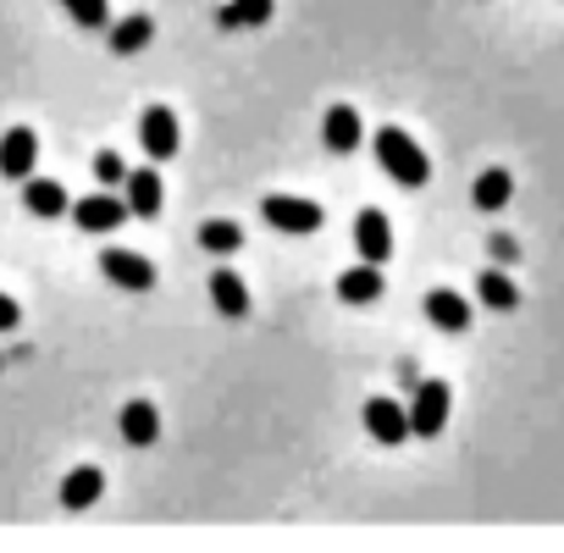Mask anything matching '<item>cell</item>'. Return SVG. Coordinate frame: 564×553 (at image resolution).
<instances>
[{
  "instance_id": "obj_1",
  "label": "cell",
  "mask_w": 564,
  "mask_h": 553,
  "mask_svg": "<svg viewBox=\"0 0 564 553\" xmlns=\"http://www.w3.org/2000/svg\"><path fill=\"white\" fill-rule=\"evenodd\" d=\"M377 161H382V172L399 183V188H426V177H432V161H426V150L404 133V128H382L377 139Z\"/></svg>"
},
{
  "instance_id": "obj_2",
  "label": "cell",
  "mask_w": 564,
  "mask_h": 553,
  "mask_svg": "<svg viewBox=\"0 0 564 553\" xmlns=\"http://www.w3.org/2000/svg\"><path fill=\"white\" fill-rule=\"evenodd\" d=\"M260 216H265L276 232H294V238H311V232H322V221H327V210H322L316 199H300V194H265V199H260Z\"/></svg>"
},
{
  "instance_id": "obj_3",
  "label": "cell",
  "mask_w": 564,
  "mask_h": 553,
  "mask_svg": "<svg viewBox=\"0 0 564 553\" xmlns=\"http://www.w3.org/2000/svg\"><path fill=\"white\" fill-rule=\"evenodd\" d=\"M448 404H454L448 382H415V404L404 410L410 415V437H437L448 426Z\"/></svg>"
},
{
  "instance_id": "obj_4",
  "label": "cell",
  "mask_w": 564,
  "mask_h": 553,
  "mask_svg": "<svg viewBox=\"0 0 564 553\" xmlns=\"http://www.w3.org/2000/svg\"><path fill=\"white\" fill-rule=\"evenodd\" d=\"M139 144H144L150 161H172V155H177L183 128H177L172 106H144V117H139Z\"/></svg>"
},
{
  "instance_id": "obj_5",
  "label": "cell",
  "mask_w": 564,
  "mask_h": 553,
  "mask_svg": "<svg viewBox=\"0 0 564 553\" xmlns=\"http://www.w3.org/2000/svg\"><path fill=\"white\" fill-rule=\"evenodd\" d=\"M100 271L111 276L117 289H128V294H150L155 289V265L144 254H133V249H106L100 254Z\"/></svg>"
},
{
  "instance_id": "obj_6",
  "label": "cell",
  "mask_w": 564,
  "mask_h": 553,
  "mask_svg": "<svg viewBox=\"0 0 564 553\" xmlns=\"http://www.w3.org/2000/svg\"><path fill=\"white\" fill-rule=\"evenodd\" d=\"M34 161H40V133L34 128H7V139H0V177H34Z\"/></svg>"
},
{
  "instance_id": "obj_7",
  "label": "cell",
  "mask_w": 564,
  "mask_h": 553,
  "mask_svg": "<svg viewBox=\"0 0 564 553\" xmlns=\"http://www.w3.org/2000/svg\"><path fill=\"white\" fill-rule=\"evenodd\" d=\"M67 210H73L78 232H111V227L128 221V199H117V194H84V199L67 205Z\"/></svg>"
},
{
  "instance_id": "obj_8",
  "label": "cell",
  "mask_w": 564,
  "mask_h": 553,
  "mask_svg": "<svg viewBox=\"0 0 564 553\" xmlns=\"http://www.w3.org/2000/svg\"><path fill=\"white\" fill-rule=\"evenodd\" d=\"M360 139H366V128H360V111H355L349 100H338V106L322 117V144H327L333 155H349V150H360Z\"/></svg>"
},
{
  "instance_id": "obj_9",
  "label": "cell",
  "mask_w": 564,
  "mask_h": 553,
  "mask_svg": "<svg viewBox=\"0 0 564 553\" xmlns=\"http://www.w3.org/2000/svg\"><path fill=\"white\" fill-rule=\"evenodd\" d=\"M366 432H371L382 448H399V443L410 437L404 404H393V399H366Z\"/></svg>"
},
{
  "instance_id": "obj_10",
  "label": "cell",
  "mask_w": 564,
  "mask_h": 553,
  "mask_svg": "<svg viewBox=\"0 0 564 553\" xmlns=\"http://www.w3.org/2000/svg\"><path fill=\"white\" fill-rule=\"evenodd\" d=\"M122 188H128V210H133V216H144V221H155V216H161V199H166V194H161V172H155V166L128 172V177H122Z\"/></svg>"
},
{
  "instance_id": "obj_11",
  "label": "cell",
  "mask_w": 564,
  "mask_h": 553,
  "mask_svg": "<svg viewBox=\"0 0 564 553\" xmlns=\"http://www.w3.org/2000/svg\"><path fill=\"white\" fill-rule=\"evenodd\" d=\"M355 243H360V254H366L371 265H382V260L393 254V227H388V216H382V210H360V216H355Z\"/></svg>"
},
{
  "instance_id": "obj_12",
  "label": "cell",
  "mask_w": 564,
  "mask_h": 553,
  "mask_svg": "<svg viewBox=\"0 0 564 553\" xmlns=\"http://www.w3.org/2000/svg\"><path fill=\"white\" fill-rule=\"evenodd\" d=\"M382 289H388V283H382V265H371V260H366V265H349V271L338 276V300H344V305H377Z\"/></svg>"
},
{
  "instance_id": "obj_13",
  "label": "cell",
  "mask_w": 564,
  "mask_h": 553,
  "mask_svg": "<svg viewBox=\"0 0 564 553\" xmlns=\"http://www.w3.org/2000/svg\"><path fill=\"white\" fill-rule=\"evenodd\" d=\"M210 305L227 316V322H243L249 316V289L238 271H210Z\"/></svg>"
},
{
  "instance_id": "obj_14",
  "label": "cell",
  "mask_w": 564,
  "mask_h": 553,
  "mask_svg": "<svg viewBox=\"0 0 564 553\" xmlns=\"http://www.w3.org/2000/svg\"><path fill=\"white\" fill-rule=\"evenodd\" d=\"M426 322L443 333H465L470 327V300H459L454 289H432L426 294Z\"/></svg>"
},
{
  "instance_id": "obj_15",
  "label": "cell",
  "mask_w": 564,
  "mask_h": 553,
  "mask_svg": "<svg viewBox=\"0 0 564 553\" xmlns=\"http://www.w3.org/2000/svg\"><path fill=\"white\" fill-rule=\"evenodd\" d=\"M155 40V18L150 12H128L122 23H111V56H139Z\"/></svg>"
},
{
  "instance_id": "obj_16",
  "label": "cell",
  "mask_w": 564,
  "mask_h": 553,
  "mask_svg": "<svg viewBox=\"0 0 564 553\" xmlns=\"http://www.w3.org/2000/svg\"><path fill=\"white\" fill-rule=\"evenodd\" d=\"M29 188H23V205L34 210V216H45V221H56V216H67V188L62 183H51V177H23Z\"/></svg>"
},
{
  "instance_id": "obj_17",
  "label": "cell",
  "mask_w": 564,
  "mask_h": 553,
  "mask_svg": "<svg viewBox=\"0 0 564 553\" xmlns=\"http://www.w3.org/2000/svg\"><path fill=\"white\" fill-rule=\"evenodd\" d=\"M122 437H128L133 448H150V443L161 437V410L144 404V399H133V404L122 410Z\"/></svg>"
},
{
  "instance_id": "obj_18",
  "label": "cell",
  "mask_w": 564,
  "mask_h": 553,
  "mask_svg": "<svg viewBox=\"0 0 564 553\" xmlns=\"http://www.w3.org/2000/svg\"><path fill=\"white\" fill-rule=\"evenodd\" d=\"M100 492H106V470H100V465H78V470L62 481V503H67V509H89Z\"/></svg>"
},
{
  "instance_id": "obj_19",
  "label": "cell",
  "mask_w": 564,
  "mask_h": 553,
  "mask_svg": "<svg viewBox=\"0 0 564 553\" xmlns=\"http://www.w3.org/2000/svg\"><path fill=\"white\" fill-rule=\"evenodd\" d=\"M476 294H481V305H487V311H514V305H520L514 276H509V271H498V265L476 276Z\"/></svg>"
},
{
  "instance_id": "obj_20",
  "label": "cell",
  "mask_w": 564,
  "mask_h": 553,
  "mask_svg": "<svg viewBox=\"0 0 564 553\" xmlns=\"http://www.w3.org/2000/svg\"><path fill=\"white\" fill-rule=\"evenodd\" d=\"M509 194H514V177H509L503 166H487V172L476 177V188H470L476 210H503V205H509Z\"/></svg>"
},
{
  "instance_id": "obj_21",
  "label": "cell",
  "mask_w": 564,
  "mask_h": 553,
  "mask_svg": "<svg viewBox=\"0 0 564 553\" xmlns=\"http://www.w3.org/2000/svg\"><path fill=\"white\" fill-rule=\"evenodd\" d=\"M260 23H271V0H232L221 12V29H260Z\"/></svg>"
},
{
  "instance_id": "obj_22",
  "label": "cell",
  "mask_w": 564,
  "mask_h": 553,
  "mask_svg": "<svg viewBox=\"0 0 564 553\" xmlns=\"http://www.w3.org/2000/svg\"><path fill=\"white\" fill-rule=\"evenodd\" d=\"M199 243H205L210 254H232V249L243 243V232H238V221H205V227H199Z\"/></svg>"
},
{
  "instance_id": "obj_23",
  "label": "cell",
  "mask_w": 564,
  "mask_h": 553,
  "mask_svg": "<svg viewBox=\"0 0 564 553\" xmlns=\"http://www.w3.org/2000/svg\"><path fill=\"white\" fill-rule=\"evenodd\" d=\"M62 7H67L73 23H84V29H111V7H106V0H62Z\"/></svg>"
},
{
  "instance_id": "obj_24",
  "label": "cell",
  "mask_w": 564,
  "mask_h": 553,
  "mask_svg": "<svg viewBox=\"0 0 564 553\" xmlns=\"http://www.w3.org/2000/svg\"><path fill=\"white\" fill-rule=\"evenodd\" d=\"M95 177H100L106 188H122V177H128L122 155H117V150H100V155H95Z\"/></svg>"
},
{
  "instance_id": "obj_25",
  "label": "cell",
  "mask_w": 564,
  "mask_h": 553,
  "mask_svg": "<svg viewBox=\"0 0 564 553\" xmlns=\"http://www.w3.org/2000/svg\"><path fill=\"white\" fill-rule=\"evenodd\" d=\"M18 322H23L18 300H12V294H0V333H18Z\"/></svg>"
},
{
  "instance_id": "obj_26",
  "label": "cell",
  "mask_w": 564,
  "mask_h": 553,
  "mask_svg": "<svg viewBox=\"0 0 564 553\" xmlns=\"http://www.w3.org/2000/svg\"><path fill=\"white\" fill-rule=\"evenodd\" d=\"M0 366H7V360H0Z\"/></svg>"
}]
</instances>
